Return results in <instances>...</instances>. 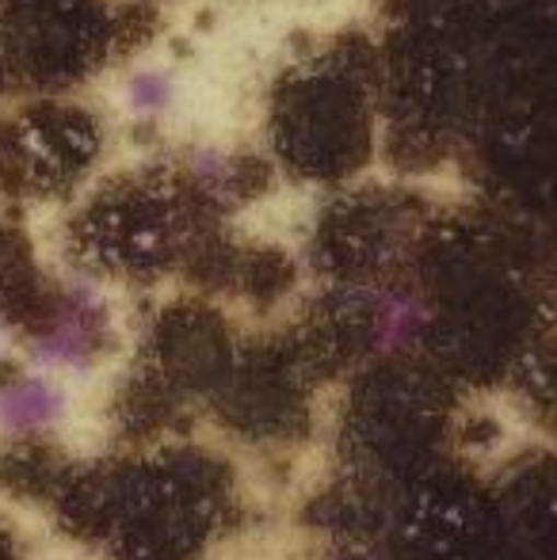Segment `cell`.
<instances>
[{"instance_id": "1", "label": "cell", "mask_w": 557, "mask_h": 560, "mask_svg": "<svg viewBox=\"0 0 557 560\" xmlns=\"http://www.w3.org/2000/svg\"><path fill=\"white\" fill-rule=\"evenodd\" d=\"M107 328V305L96 287L89 282H69L66 298L58 305V317L46 328L43 339L31 347V359L43 374L50 370H81L89 366L100 336Z\"/></svg>"}, {"instance_id": "2", "label": "cell", "mask_w": 557, "mask_h": 560, "mask_svg": "<svg viewBox=\"0 0 557 560\" xmlns=\"http://www.w3.org/2000/svg\"><path fill=\"white\" fill-rule=\"evenodd\" d=\"M69 412V397L54 377L27 374L0 389V431L4 435H27L61 423Z\"/></svg>"}, {"instance_id": "3", "label": "cell", "mask_w": 557, "mask_h": 560, "mask_svg": "<svg viewBox=\"0 0 557 560\" xmlns=\"http://www.w3.org/2000/svg\"><path fill=\"white\" fill-rule=\"evenodd\" d=\"M423 320V305L413 294H382L374 305V343L379 347H405L409 339L420 336Z\"/></svg>"}, {"instance_id": "4", "label": "cell", "mask_w": 557, "mask_h": 560, "mask_svg": "<svg viewBox=\"0 0 557 560\" xmlns=\"http://www.w3.org/2000/svg\"><path fill=\"white\" fill-rule=\"evenodd\" d=\"M127 107L141 118H153L161 112H169L172 100H176V84H172L169 69H138L127 81Z\"/></svg>"}]
</instances>
